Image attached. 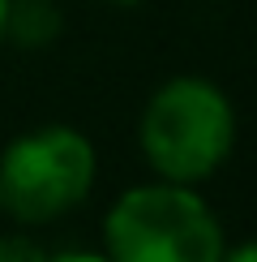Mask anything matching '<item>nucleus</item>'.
Here are the masks:
<instances>
[{"mask_svg":"<svg viewBox=\"0 0 257 262\" xmlns=\"http://www.w3.org/2000/svg\"><path fill=\"white\" fill-rule=\"evenodd\" d=\"M236 112L206 78H176L159 86L142 112V150L167 181H201L232 155Z\"/></svg>","mask_w":257,"mask_h":262,"instance_id":"f257e3e1","label":"nucleus"},{"mask_svg":"<svg viewBox=\"0 0 257 262\" xmlns=\"http://www.w3.org/2000/svg\"><path fill=\"white\" fill-rule=\"evenodd\" d=\"M112 262H219L223 232L197 193L171 185L128 189L107 215Z\"/></svg>","mask_w":257,"mask_h":262,"instance_id":"f03ea898","label":"nucleus"},{"mask_svg":"<svg viewBox=\"0 0 257 262\" xmlns=\"http://www.w3.org/2000/svg\"><path fill=\"white\" fill-rule=\"evenodd\" d=\"M94 150L73 129H43L9 146L0 159V206L21 224L56 220L86 198Z\"/></svg>","mask_w":257,"mask_h":262,"instance_id":"7ed1b4c3","label":"nucleus"},{"mask_svg":"<svg viewBox=\"0 0 257 262\" xmlns=\"http://www.w3.org/2000/svg\"><path fill=\"white\" fill-rule=\"evenodd\" d=\"M56 30H60V13L47 0H17L5 13V35H13L26 48H39V43L56 39Z\"/></svg>","mask_w":257,"mask_h":262,"instance_id":"20e7f679","label":"nucleus"},{"mask_svg":"<svg viewBox=\"0 0 257 262\" xmlns=\"http://www.w3.org/2000/svg\"><path fill=\"white\" fill-rule=\"evenodd\" d=\"M0 262H52V258L26 236H5L0 241Z\"/></svg>","mask_w":257,"mask_h":262,"instance_id":"39448f33","label":"nucleus"},{"mask_svg":"<svg viewBox=\"0 0 257 262\" xmlns=\"http://www.w3.org/2000/svg\"><path fill=\"white\" fill-rule=\"evenodd\" d=\"M219 262H257V241L240 245V249H232V254H223Z\"/></svg>","mask_w":257,"mask_h":262,"instance_id":"423d86ee","label":"nucleus"},{"mask_svg":"<svg viewBox=\"0 0 257 262\" xmlns=\"http://www.w3.org/2000/svg\"><path fill=\"white\" fill-rule=\"evenodd\" d=\"M56 262H112V258H99V254H60Z\"/></svg>","mask_w":257,"mask_h":262,"instance_id":"0eeeda50","label":"nucleus"},{"mask_svg":"<svg viewBox=\"0 0 257 262\" xmlns=\"http://www.w3.org/2000/svg\"><path fill=\"white\" fill-rule=\"evenodd\" d=\"M5 13H9V0H0V39H5Z\"/></svg>","mask_w":257,"mask_h":262,"instance_id":"6e6552de","label":"nucleus"},{"mask_svg":"<svg viewBox=\"0 0 257 262\" xmlns=\"http://www.w3.org/2000/svg\"><path fill=\"white\" fill-rule=\"evenodd\" d=\"M107 5H142V0H107Z\"/></svg>","mask_w":257,"mask_h":262,"instance_id":"1a4fd4ad","label":"nucleus"}]
</instances>
